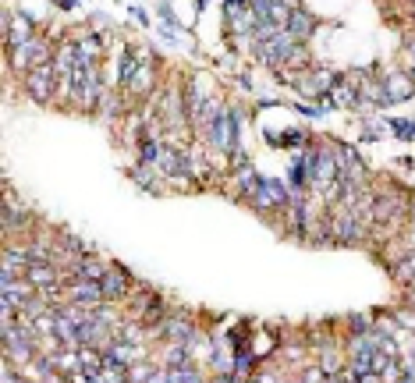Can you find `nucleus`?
I'll list each match as a JSON object with an SVG mask.
<instances>
[{"instance_id":"nucleus-16","label":"nucleus","mask_w":415,"mask_h":383,"mask_svg":"<svg viewBox=\"0 0 415 383\" xmlns=\"http://www.w3.org/2000/svg\"><path fill=\"white\" fill-rule=\"evenodd\" d=\"M25 280L33 284L36 291H46V287H57V284H64L68 280V274L57 267V262H33L28 267V274H25Z\"/></svg>"},{"instance_id":"nucleus-10","label":"nucleus","mask_w":415,"mask_h":383,"mask_svg":"<svg viewBox=\"0 0 415 383\" xmlns=\"http://www.w3.org/2000/svg\"><path fill=\"white\" fill-rule=\"evenodd\" d=\"M36 299H39V291H36L33 284H28L25 277L0 284V305H8V309H15V312H25V309L33 305Z\"/></svg>"},{"instance_id":"nucleus-23","label":"nucleus","mask_w":415,"mask_h":383,"mask_svg":"<svg viewBox=\"0 0 415 383\" xmlns=\"http://www.w3.org/2000/svg\"><path fill=\"white\" fill-rule=\"evenodd\" d=\"M128 15H132V18H135L142 28H150V25H153V21H150V11H142L139 4H132V8H128Z\"/></svg>"},{"instance_id":"nucleus-15","label":"nucleus","mask_w":415,"mask_h":383,"mask_svg":"<svg viewBox=\"0 0 415 383\" xmlns=\"http://www.w3.org/2000/svg\"><path fill=\"white\" fill-rule=\"evenodd\" d=\"M128 181L139 188V192H150V195H164V178H160V174H157V167H150V163H132L128 170Z\"/></svg>"},{"instance_id":"nucleus-1","label":"nucleus","mask_w":415,"mask_h":383,"mask_svg":"<svg viewBox=\"0 0 415 383\" xmlns=\"http://www.w3.org/2000/svg\"><path fill=\"white\" fill-rule=\"evenodd\" d=\"M53 53H57V39H50L46 33H39L36 39H28L15 50H4V68L8 78H21L28 71H36L43 64H53Z\"/></svg>"},{"instance_id":"nucleus-14","label":"nucleus","mask_w":415,"mask_h":383,"mask_svg":"<svg viewBox=\"0 0 415 383\" xmlns=\"http://www.w3.org/2000/svg\"><path fill=\"white\" fill-rule=\"evenodd\" d=\"M110 262H114V259H107V256H100V252L78 256V259L71 262L68 277H82V280H103V277H107V270H110Z\"/></svg>"},{"instance_id":"nucleus-2","label":"nucleus","mask_w":415,"mask_h":383,"mask_svg":"<svg viewBox=\"0 0 415 383\" xmlns=\"http://www.w3.org/2000/svg\"><path fill=\"white\" fill-rule=\"evenodd\" d=\"M39 217L28 210V206L15 195V188L4 181V220H0V231H4V238H15V242H25L33 238V234L39 231Z\"/></svg>"},{"instance_id":"nucleus-22","label":"nucleus","mask_w":415,"mask_h":383,"mask_svg":"<svg viewBox=\"0 0 415 383\" xmlns=\"http://www.w3.org/2000/svg\"><path fill=\"white\" fill-rule=\"evenodd\" d=\"M401 61H415V28L401 33Z\"/></svg>"},{"instance_id":"nucleus-25","label":"nucleus","mask_w":415,"mask_h":383,"mask_svg":"<svg viewBox=\"0 0 415 383\" xmlns=\"http://www.w3.org/2000/svg\"><path fill=\"white\" fill-rule=\"evenodd\" d=\"M401 68H405V71L412 75V82H415V61H401Z\"/></svg>"},{"instance_id":"nucleus-17","label":"nucleus","mask_w":415,"mask_h":383,"mask_svg":"<svg viewBox=\"0 0 415 383\" xmlns=\"http://www.w3.org/2000/svg\"><path fill=\"white\" fill-rule=\"evenodd\" d=\"M316 135L309 132V128H288V132H281V135H274V132H266V142L270 145H277V150H291V153H302V150H309V142H312Z\"/></svg>"},{"instance_id":"nucleus-19","label":"nucleus","mask_w":415,"mask_h":383,"mask_svg":"<svg viewBox=\"0 0 415 383\" xmlns=\"http://www.w3.org/2000/svg\"><path fill=\"white\" fill-rule=\"evenodd\" d=\"M383 135H387V117H380V114L362 117V125H359V142H362V145H373V142H380Z\"/></svg>"},{"instance_id":"nucleus-3","label":"nucleus","mask_w":415,"mask_h":383,"mask_svg":"<svg viewBox=\"0 0 415 383\" xmlns=\"http://www.w3.org/2000/svg\"><path fill=\"white\" fill-rule=\"evenodd\" d=\"M341 78H344V71H337V68H330V64L316 61L309 71H302V75H294V78H291V89L299 93V100L319 103L323 96H330V93H334V85H337Z\"/></svg>"},{"instance_id":"nucleus-5","label":"nucleus","mask_w":415,"mask_h":383,"mask_svg":"<svg viewBox=\"0 0 415 383\" xmlns=\"http://www.w3.org/2000/svg\"><path fill=\"white\" fill-rule=\"evenodd\" d=\"M288 202H291V185H288V181H281V178H263L259 192H256L252 202H249V210L259 213V217H266V220H277V217L284 213Z\"/></svg>"},{"instance_id":"nucleus-26","label":"nucleus","mask_w":415,"mask_h":383,"mask_svg":"<svg viewBox=\"0 0 415 383\" xmlns=\"http://www.w3.org/2000/svg\"><path fill=\"white\" fill-rule=\"evenodd\" d=\"M408 11H412V21H415V4H408Z\"/></svg>"},{"instance_id":"nucleus-12","label":"nucleus","mask_w":415,"mask_h":383,"mask_svg":"<svg viewBox=\"0 0 415 383\" xmlns=\"http://www.w3.org/2000/svg\"><path fill=\"white\" fill-rule=\"evenodd\" d=\"M64 299L68 302H78L85 309H96L103 302V287L100 280H82V277H68L64 280Z\"/></svg>"},{"instance_id":"nucleus-9","label":"nucleus","mask_w":415,"mask_h":383,"mask_svg":"<svg viewBox=\"0 0 415 383\" xmlns=\"http://www.w3.org/2000/svg\"><path fill=\"white\" fill-rule=\"evenodd\" d=\"M380 82H383L387 107H398V103L415 100V82H412V75H408L401 64H398V68H383V71H380Z\"/></svg>"},{"instance_id":"nucleus-6","label":"nucleus","mask_w":415,"mask_h":383,"mask_svg":"<svg viewBox=\"0 0 415 383\" xmlns=\"http://www.w3.org/2000/svg\"><path fill=\"white\" fill-rule=\"evenodd\" d=\"M294 46H299V43H294V39L284 33V28H281V33H277L274 39L256 43V46H252V57H256V61H259L266 71H270V75H277V71H284V68H288Z\"/></svg>"},{"instance_id":"nucleus-18","label":"nucleus","mask_w":415,"mask_h":383,"mask_svg":"<svg viewBox=\"0 0 415 383\" xmlns=\"http://www.w3.org/2000/svg\"><path fill=\"white\" fill-rule=\"evenodd\" d=\"M157 362H160L164 369H188V366H199V362L188 355L185 344H170V341H160V344H157Z\"/></svg>"},{"instance_id":"nucleus-13","label":"nucleus","mask_w":415,"mask_h":383,"mask_svg":"<svg viewBox=\"0 0 415 383\" xmlns=\"http://www.w3.org/2000/svg\"><path fill=\"white\" fill-rule=\"evenodd\" d=\"M28 267H33V256H28L25 242L4 238V249H0V270H11V274L25 277V274H28Z\"/></svg>"},{"instance_id":"nucleus-7","label":"nucleus","mask_w":415,"mask_h":383,"mask_svg":"<svg viewBox=\"0 0 415 383\" xmlns=\"http://www.w3.org/2000/svg\"><path fill=\"white\" fill-rule=\"evenodd\" d=\"M135 284H139V277L125 267V262H110V270H107V277L100 280V287H103V302H114V305H125L128 302V294L135 291Z\"/></svg>"},{"instance_id":"nucleus-28","label":"nucleus","mask_w":415,"mask_h":383,"mask_svg":"<svg viewBox=\"0 0 415 383\" xmlns=\"http://www.w3.org/2000/svg\"><path fill=\"white\" fill-rule=\"evenodd\" d=\"M412 28H415V21H412Z\"/></svg>"},{"instance_id":"nucleus-27","label":"nucleus","mask_w":415,"mask_h":383,"mask_svg":"<svg viewBox=\"0 0 415 383\" xmlns=\"http://www.w3.org/2000/svg\"><path fill=\"white\" fill-rule=\"evenodd\" d=\"M408 4H415V0H408Z\"/></svg>"},{"instance_id":"nucleus-24","label":"nucleus","mask_w":415,"mask_h":383,"mask_svg":"<svg viewBox=\"0 0 415 383\" xmlns=\"http://www.w3.org/2000/svg\"><path fill=\"white\" fill-rule=\"evenodd\" d=\"M78 4H82V0H53V8H57V11H75Z\"/></svg>"},{"instance_id":"nucleus-21","label":"nucleus","mask_w":415,"mask_h":383,"mask_svg":"<svg viewBox=\"0 0 415 383\" xmlns=\"http://www.w3.org/2000/svg\"><path fill=\"white\" fill-rule=\"evenodd\" d=\"M291 110H299L302 117H309V121H319V117H330L327 110H323V103H309V100H299V103H291Z\"/></svg>"},{"instance_id":"nucleus-20","label":"nucleus","mask_w":415,"mask_h":383,"mask_svg":"<svg viewBox=\"0 0 415 383\" xmlns=\"http://www.w3.org/2000/svg\"><path fill=\"white\" fill-rule=\"evenodd\" d=\"M387 135L398 142H415V117H387Z\"/></svg>"},{"instance_id":"nucleus-4","label":"nucleus","mask_w":415,"mask_h":383,"mask_svg":"<svg viewBox=\"0 0 415 383\" xmlns=\"http://www.w3.org/2000/svg\"><path fill=\"white\" fill-rule=\"evenodd\" d=\"M21 82V96L36 107H57V96H61V75H57L53 64H43L36 71H28L18 78Z\"/></svg>"},{"instance_id":"nucleus-8","label":"nucleus","mask_w":415,"mask_h":383,"mask_svg":"<svg viewBox=\"0 0 415 383\" xmlns=\"http://www.w3.org/2000/svg\"><path fill=\"white\" fill-rule=\"evenodd\" d=\"M39 33H43L39 21L28 11H15V8L4 11V50H15V46H21L28 39H36Z\"/></svg>"},{"instance_id":"nucleus-11","label":"nucleus","mask_w":415,"mask_h":383,"mask_svg":"<svg viewBox=\"0 0 415 383\" xmlns=\"http://www.w3.org/2000/svg\"><path fill=\"white\" fill-rule=\"evenodd\" d=\"M316 28H319V18H316L306 4H294V11H291V18H288V25H284V33H288L294 43H306V46H309V39L316 36Z\"/></svg>"}]
</instances>
